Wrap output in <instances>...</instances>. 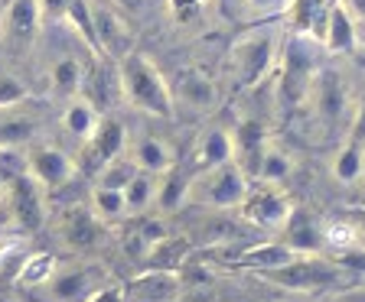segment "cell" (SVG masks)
I'll return each instance as SVG.
<instances>
[{"instance_id": "d590c367", "label": "cell", "mask_w": 365, "mask_h": 302, "mask_svg": "<svg viewBox=\"0 0 365 302\" xmlns=\"http://www.w3.org/2000/svg\"><path fill=\"white\" fill-rule=\"evenodd\" d=\"M339 7L349 14L352 26H356V43L365 45V0H339Z\"/></svg>"}, {"instance_id": "74e56055", "label": "cell", "mask_w": 365, "mask_h": 302, "mask_svg": "<svg viewBox=\"0 0 365 302\" xmlns=\"http://www.w3.org/2000/svg\"><path fill=\"white\" fill-rule=\"evenodd\" d=\"M346 136L365 146V101H359V104L352 107V117H349V130H346Z\"/></svg>"}, {"instance_id": "8d00e7d4", "label": "cell", "mask_w": 365, "mask_h": 302, "mask_svg": "<svg viewBox=\"0 0 365 302\" xmlns=\"http://www.w3.org/2000/svg\"><path fill=\"white\" fill-rule=\"evenodd\" d=\"M290 0H242V7L248 14H264V16H274V14H284Z\"/></svg>"}, {"instance_id": "e0dca14e", "label": "cell", "mask_w": 365, "mask_h": 302, "mask_svg": "<svg viewBox=\"0 0 365 302\" xmlns=\"http://www.w3.org/2000/svg\"><path fill=\"white\" fill-rule=\"evenodd\" d=\"M128 159L134 163L137 173H147V176H163L167 169L176 166V156H173V146L167 140H160L153 134L137 136L134 144L128 146Z\"/></svg>"}, {"instance_id": "9c48e42d", "label": "cell", "mask_w": 365, "mask_h": 302, "mask_svg": "<svg viewBox=\"0 0 365 302\" xmlns=\"http://www.w3.org/2000/svg\"><path fill=\"white\" fill-rule=\"evenodd\" d=\"M26 176L43 192H62L78 176L76 159L59 146H26Z\"/></svg>"}, {"instance_id": "f1b7e54d", "label": "cell", "mask_w": 365, "mask_h": 302, "mask_svg": "<svg viewBox=\"0 0 365 302\" xmlns=\"http://www.w3.org/2000/svg\"><path fill=\"white\" fill-rule=\"evenodd\" d=\"M88 212L101 221V225H118V221L128 218V208H124V195L121 189H108V185H95L88 192Z\"/></svg>"}, {"instance_id": "7c38bea8", "label": "cell", "mask_w": 365, "mask_h": 302, "mask_svg": "<svg viewBox=\"0 0 365 302\" xmlns=\"http://www.w3.org/2000/svg\"><path fill=\"white\" fill-rule=\"evenodd\" d=\"M261 276H264L267 283L284 286V289H317V286H327V283H336L342 273L336 270V266L323 264L319 257H297L294 264L264 270Z\"/></svg>"}, {"instance_id": "ffe728a7", "label": "cell", "mask_w": 365, "mask_h": 302, "mask_svg": "<svg viewBox=\"0 0 365 302\" xmlns=\"http://www.w3.org/2000/svg\"><path fill=\"white\" fill-rule=\"evenodd\" d=\"M333 4L336 0H290L287 10H284V16H287V23L294 26L297 36H310V39L319 43Z\"/></svg>"}, {"instance_id": "b9f144b4", "label": "cell", "mask_w": 365, "mask_h": 302, "mask_svg": "<svg viewBox=\"0 0 365 302\" xmlns=\"http://www.w3.org/2000/svg\"><path fill=\"white\" fill-rule=\"evenodd\" d=\"M0 202H4V185H0Z\"/></svg>"}, {"instance_id": "5b68a950", "label": "cell", "mask_w": 365, "mask_h": 302, "mask_svg": "<svg viewBox=\"0 0 365 302\" xmlns=\"http://www.w3.org/2000/svg\"><path fill=\"white\" fill-rule=\"evenodd\" d=\"M108 270L98 260H82V264L59 266L56 276L46 286L30 289L43 302H88L101 286H108Z\"/></svg>"}, {"instance_id": "ba28073f", "label": "cell", "mask_w": 365, "mask_h": 302, "mask_svg": "<svg viewBox=\"0 0 365 302\" xmlns=\"http://www.w3.org/2000/svg\"><path fill=\"white\" fill-rule=\"evenodd\" d=\"M0 208H4L10 225L23 227V231H39V227L46 225V218H49L46 192L39 189L26 173L4 185V202H0Z\"/></svg>"}, {"instance_id": "484cf974", "label": "cell", "mask_w": 365, "mask_h": 302, "mask_svg": "<svg viewBox=\"0 0 365 302\" xmlns=\"http://www.w3.org/2000/svg\"><path fill=\"white\" fill-rule=\"evenodd\" d=\"M59 257H56L53 250H36V254H30V257L23 260L20 273H16V286L20 289H39L46 286V283L56 276V270H59Z\"/></svg>"}, {"instance_id": "30bf717a", "label": "cell", "mask_w": 365, "mask_h": 302, "mask_svg": "<svg viewBox=\"0 0 365 302\" xmlns=\"http://www.w3.org/2000/svg\"><path fill=\"white\" fill-rule=\"evenodd\" d=\"M290 208H294V202H290L281 189H274V185H261V182H251L245 202L238 205V215H242L248 225H255V227L281 231L284 221L290 218Z\"/></svg>"}, {"instance_id": "83f0119b", "label": "cell", "mask_w": 365, "mask_h": 302, "mask_svg": "<svg viewBox=\"0 0 365 302\" xmlns=\"http://www.w3.org/2000/svg\"><path fill=\"white\" fill-rule=\"evenodd\" d=\"M186 179L190 176L180 169H167L163 176H157V202L153 208H160V215H173L186 205Z\"/></svg>"}, {"instance_id": "e575fe53", "label": "cell", "mask_w": 365, "mask_h": 302, "mask_svg": "<svg viewBox=\"0 0 365 302\" xmlns=\"http://www.w3.org/2000/svg\"><path fill=\"white\" fill-rule=\"evenodd\" d=\"M39 7V16H43V26L46 23H66L68 16V7H72V0H36Z\"/></svg>"}, {"instance_id": "7402d4cb", "label": "cell", "mask_w": 365, "mask_h": 302, "mask_svg": "<svg viewBox=\"0 0 365 302\" xmlns=\"http://www.w3.org/2000/svg\"><path fill=\"white\" fill-rule=\"evenodd\" d=\"M235 159V144H232V130L225 127H209L196 144V166L192 173L199 169H212L222 166V163H232Z\"/></svg>"}, {"instance_id": "8fae6325", "label": "cell", "mask_w": 365, "mask_h": 302, "mask_svg": "<svg viewBox=\"0 0 365 302\" xmlns=\"http://www.w3.org/2000/svg\"><path fill=\"white\" fill-rule=\"evenodd\" d=\"M43 16H39L36 0H7V7L0 14V43L10 53H26L39 39Z\"/></svg>"}, {"instance_id": "3957f363", "label": "cell", "mask_w": 365, "mask_h": 302, "mask_svg": "<svg viewBox=\"0 0 365 302\" xmlns=\"http://www.w3.org/2000/svg\"><path fill=\"white\" fill-rule=\"evenodd\" d=\"M248 185L251 179L232 159V163H222V166L190 173V179H186V202L205 205V208H215V212H232V208L238 212V205L248 195Z\"/></svg>"}, {"instance_id": "4316f807", "label": "cell", "mask_w": 365, "mask_h": 302, "mask_svg": "<svg viewBox=\"0 0 365 302\" xmlns=\"http://www.w3.org/2000/svg\"><path fill=\"white\" fill-rule=\"evenodd\" d=\"M121 195H124L128 218H144V215L153 208V202H157V176L137 173L134 179L121 189Z\"/></svg>"}, {"instance_id": "d6a6232c", "label": "cell", "mask_w": 365, "mask_h": 302, "mask_svg": "<svg viewBox=\"0 0 365 302\" xmlns=\"http://www.w3.org/2000/svg\"><path fill=\"white\" fill-rule=\"evenodd\" d=\"M33 136V121L30 117H10V121L0 124V146H16V150H26Z\"/></svg>"}, {"instance_id": "d4e9b609", "label": "cell", "mask_w": 365, "mask_h": 302, "mask_svg": "<svg viewBox=\"0 0 365 302\" xmlns=\"http://www.w3.org/2000/svg\"><path fill=\"white\" fill-rule=\"evenodd\" d=\"M333 176L342 185H359V182H365V146L346 136L333 156Z\"/></svg>"}, {"instance_id": "1f68e13d", "label": "cell", "mask_w": 365, "mask_h": 302, "mask_svg": "<svg viewBox=\"0 0 365 302\" xmlns=\"http://www.w3.org/2000/svg\"><path fill=\"white\" fill-rule=\"evenodd\" d=\"M137 176L134 163L128 159V153H121V156L108 159L105 166H101V176H98V185H108V189H124L130 179Z\"/></svg>"}, {"instance_id": "4fadbf2b", "label": "cell", "mask_w": 365, "mask_h": 302, "mask_svg": "<svg viewBox=\"0 0 365 302\" xmlns=\"http://www.w3.org/2000/svg\"><path fill=\"white\" fill-rule=\"evenodd\" d=\"M170 91H173V104L190 107L196 114H212L222 101L219 85L205 75L202 68H182L176 82L170 85Z\"/></svg>"}, {"instance_id": "52a82bcc", "label": "cell", "mask_w": 365, "mask_h": 302, "mask_svg": "<svg viewBox=\"0 0 365 302\" xmlns=\"http://www.w3.org/2000/svg\"><path fill=\"white\" fill-rule=\"evenodd\" d=\"M307 104H310V111H313V121L323 124V127H336V124H346V127H349L352 91H349V82H346L339 72H333V68H319L317 72Z\"/></svg>"}, {"instance_id": "f35d334b", "label": "cell", "mask_w": 365, "mask_h": 302, "mask_svg": "<svg viewBox=\"0 0 365 302\" xmlns=\"http://www.w3.org/2000/svg\"><path fill=\"white\" fill-rule=\"evenodd\" d=\"M205 4H209V0H170V7H173L176 20H192V16H196Z\"/></svg>"}, {"instance_id": "277c9868", "label": "cell", "mask_w": 365, "mask_h": 302, "mask_svg": "<svg viewBox=\"0 0 365 302\" xmlns=\"http://www.w3.org/2000/svg\"><path fill=\"white\" fill-rule=\"evenodd\" d=\"M317 72H319V65H317V39L297 36L294 33V39H287V49H284L281 85H277V91H281V95H277L281 107H287V111L307 107Z\"/></svg>"}, {"instance_id": "ac0fdd59", "label": "cell", "mask_w": 365, "mask_h": 302, "mask_svg": "<svg viewBox=\"0 0 365 302\" xmlns=\"http://www.w3.org/2000/svg\"><path fill=\"white\" fill-rule=\"evenodd\" d=\"M297 163L294 156H290V150H284V144H277V140H271L267 136L264 150H261L258 163H255V173H251V179L261 182V185H274V189H281L284 182L294 176Z\"/></svg>"}, {"instance_id": "d6986e66", "label": "cell", "mask_w": 365, "mask_h": 302, "mask_svg": "<svg viewBox=\"0 0 365 302\" xmlns=\"http://www.w3.org/2000/svg\"><path fill=\"white\" fill-rule=\"evenodd\" d=\"M88 68L91 65H85L82 55H76V53H66V55H59V59H53L49 62V91L62 101L82 95Z\"/></svg>"}, {"instance_id": "7a4b0ae2", "label": "cell", "mask_w": 365, "mask_h": 302, "mask_svg": "<svg viewBox=\"0 0 365 302\" xmlns=\"http://www.w3.org/2000/svg\"><path fill=\"white\" fill-rule=\"evenodd\" d=\"M281 55V26L267 23V26H251L248 33L232 43L228 53V72L238 91H255L274 75Z\"/></svg>"}, {"instance_id": "7bdbcfd3", "label": "cell", "mask_w": 365, "mask_h": 302, "mask_svg": "<svg viewBox=\"0 0 365 302\" xmlns=\"http://www.w3.org/2000/svg\"><path fill=\"white\" fill-rule=\"evenodd\" d=\"M0 4H4V0H0Z\"/></svg>"}, {"instance_id": "44dd1931", "label": "cell", "mask_w": 365, "mask_h": 302, "mask_svg": "<svg viewBox=\"0 0 365 302\" xmlns=\"http://www.w3.org/2000/svg\"><path fill=\"white\" fill-rule=\"evenodd\" d=\"M85 144H88L91 156H95L101 166H105L108 159L121 156V153L128 150V130H124V124L118 121V117L105 114V117L98 121V127H95V134H91Z\"/></svg>"}, {"instance_id": "9a60e30c", "label": "cell", "mask_w": 365, "mask_h": 302, "mask_svg": "<svg viewBox=\"0 0 365 302\" xmlns=\"http://www.w3.org/2000/svg\"><path fill=\"white\" fill-rule=\"evenodd\" d=\"M281 244L290 247L294 254H300V257H319V250H323V225L307 208L294 205L290 218L281 227Z\"/></svg>"}, {"instance_id": "60d3db41", "label": "cell", "mask_w": 365, "mask_h": 302, "mask_svg": "<svg viewBox=\"0 0 365 302\" xmlns=\"http://www.w3.org/2000/svg\"><path fill=\"white\" fill-rule=\"evenodd\" d=\"M88 302H124V286H121V283H111V286H101L98 293L91 296Z\"/></svg>"}, {"instance_id": "8992f818", "label": "cell", "mask_w": 365, "mask_h": 302, "mask_svg": "<svg viewBox=\"0 0 365 302\" xmlns=\"http://www.w3.org/2000/svg\"><path fill=\"white\" fill-rule=\"evenodd\" d=\"M88 4V20H91V39H95V53L101 59H111L114 65L124 55L134 53V30L108 0H85Z\"/></svg>"}, {"instance_id": "ab89813d", "label": "cell", "mask_w": 365, "mask_h": 302, "mask_svg": "<svg viewBox=\"0 0 365 302\" xmlns=\"http://www.w3.org/2000/svg\"><path fill=\"white\" fill-rule=\"evenodd\" d=\"M346 221H349V225H352V231H356L359 250H365V205H359V208H352V212H346Z\"/></svg>"}, {"instance_id": "4dcf8cb0", "label": "cell", "mask_w": 365, "mask_h": 302, "mask_svg": "<svg viewBox=\"0 0 365 302\" xmlns=\"http://www.w3.org/2000/svg\"><path fill=\"white\" fill-rule=\"evenodd\" d=\"M186 254H190V244L182 241V237H167V241H160L157 247L147 254V266H150V270L176 273L182 264H186Z\"/></svg>"}, {"instance_id": "836d02e7", "label": "cell", "mask_w": 365, "mask_h": 302, "mask_svg": "<svg viewBox=\"0 0 365 302\" xmlns=\"http://www.w3.org/2000/svg\"><path fill=\"white\" fill-rule=\"evenodd\" d=\"M30 98V88L14 75V72H0V111H14L16 104Z\"/></svg>"}, {"instance_id": "5bb4252c", "label": "cell", "mask_w": 365, "mask_h": 302, "mask_svg": "<svg viewBox=\"0 0 365 302\" xmlns=\"http://www.w3.org/2000/svg\"><path fill=\"white\" fill-rule=\"evenodd\" d=\"M56 237L66 250H88L101 237V221L88 212V205H68L56 218Z\"/></svg>"}, {"instance_id": "f546056e", "label": "cell", "mask_w": 365, "mask_h": 302, "mask_svg": "<svg viewBox=\"0 0 365 302\" xmlns=\"http://www.w3.org/2000/svg\"><path fill=\"white\" fill-rule=\"evenodd\" d=\"M297 257H300V254H294V250L284 247V244H258V247H251V250H245V254H238L235 264L264 273V270H274V266L294 264Z\"/></svg>"}, {"instance_id": "6da1fadb", "label": "cell", "mask_w": 365, "mask_h": 302, "mask_svg": "<svg viewBox=\"0 0 365 302\" xmlns=\"http://www.w3.org/2000/svg\"><path fill=\"white\" fill-rule=\"evenodd\" d=\"M118 91L121 101H128L134 111L157 117V121H173L176 104L173 91H170V78L160 72V65L147 53H130L118 62Z\"/></svg>"}, {"instance_id": "2e32d148", "label": "cell", "mask_w": 365, "mask_h": 302, "mask_svg": "<svg viewBox=\"0 0 365 302\" xmlns=\"http://www.w3.org/2000/svg\"><path fill=\"white\" fill-rule=\"evenodd\" d=\"M182 289H186V283L180 273L147 270L124 289V302H180Z\"/></svg>"}, {"instance_id": "603a6c76", "label": "cell", "mask_w": 365, "mask_h": 302, "mask_svg": "<svg viewBox=\"0 0 365 302\" xmlns=\"http://www.w3.org/2000/svg\"><path fill=\"white\" fill-rule=\"evenodd\" d=\"M101 117H105V114H98V107L91 104L85 95H76V98H68L66 107H62V130L85 144V140L95 134Z\"/></svg>"}, {"instance_id": "cb8c5ba5", "label": "cell", "mask_w": 365, "mask_h": 302, "mask_svg": "<svg viewBox=\"0 0 365 302\" xmlns=\"http://www.w3.org/2000/svg\"><path fill=\"white\" fill-rule=\"evenodd\" d=\"M319 45L327 49V53L333 55H346L356 49V26H352L349 14L339 7V0L333 4V10H329L327 16V26H323V36H319Z\"/></svg>"}]
</instances>
